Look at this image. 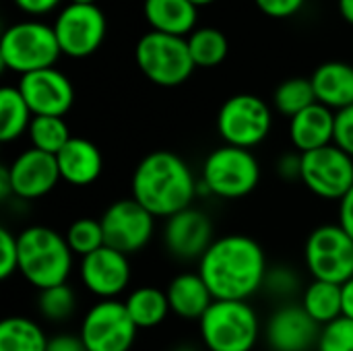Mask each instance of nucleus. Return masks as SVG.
<instances>
[{
    "mask_svg": "<svg viewBox=\"0 0 353 351\" xmlns=\"http://www.w3.org/2000/svg\"><path fill=\"white\" fill-rule=\"evenodd\" d=\"M269 265L263 246L244 234L215 238L199 261V275L215 300L248 302L263 290Z\"/></svg>",
    "mask_w": 353,
    "mask_h": 351,
    "instance_id": "1",
    "label": "nucleus"
},
{
    "mask_svg": "<svg viewBox=\"0 0 353 351\" xmlns=\"http://www.w3.org/2000/svg\"><path fill=\"white\" fill-rule=\"evenodd\" d=\"M130 190L132 199L155 219H170L192 207V201L199 194V182L180 155L172 151H153L134 168Z\"/></svg>",
    "mask_w": 353,
    "mask_h": 351,
    "instance_id": "2",
    "label": "nucleus"
},
{
    "mask_svg": "<svg viewBox=\"0 0 353 351\" xmlns=\"http://www.w3.org/2000/svg\"><path fill=\"white\" fill-rule=\"evenodd\" d=\"M19 273L35 290L64 285L72 273V250L64 238L52 228L29 225L17 234Z\"/></svg>",
    "mask_w": 353,
    "mask_h": 351,
    "instance_id": "3",
    "label": "nucleus"
},
{
    "mask_svg": "<svg viewBox=\"0 0 353 351\" xmlns=\"http://www.w3.org/2000/svg\"><path fill=\"white\" fill-rule=\"evenodd\" d=\"M199 333L209 351H254L261 321L248 302L215 300L199 321Z\"/></svg>",
    "mask_w": 353,
    "mask_h": 351,
    "instance_id": "4",
    "label": "nucleus"
},
{
    "mask_svg": "<svg viewBox=\"0 0 353 351\" xmlns=\"http://www.w3.org/2000/svg\"><path fill=\"white\" fill-rule=\"evenodd\" d=\"M261 182V166L252 151L223 145L211 151L201 170L199 192L236 201L248 197Z\"/></svg>",
    "mask_w": 353,
    "mask_h": 351,
    "instance_id": "5",
    "label": "nucleus"
},
{
    "mask_svg": "<svg viewBox=\"0 0 353 351\" xmlns=\"http://www.w3.org/2000/svg\"><path fill=\"white\" fill-rule=\"evenodd\" d=\"M60 46L50 25L39 21H21L10 25L0 39V64L17 74H29L54 68Z\"/></svg>",
    "mask_w": 353,
    "mask_h": 351,
    "instance_id": "6",
    "label": "nucleus"
},
{
    "mask_svg": "<svg viewBox=\"0 0 353 351\" xmlns=\"http://www.w3.org/2000/svg\"><path fill=\"white\" fill-rule=\"evenodd\" d=\"M134 60L141 72L159 87H178L196 68L188 41L178 35L159 31L145 33L134 48Z\"/></svg>",
    "mask_w": 353,
    "mask_h": 351,
    "instance_id": "7",
    "label": "nucleus"
},
{
    "mask_svg": "<svg viewBox=\"0 0 353 351\" xmlns=\"http://www.w3.org/2000/svg\"><path fill=\"white\" fill-rule=\"evenodd\" d=\"M304 265L312 279L343 285L353 277V238L339 223L319 225L306 238Z\"/></svg>",
    "mask_w": 353,
    "mask_h": 351,
    "instance_id": "8",
    "label": "nucleus"
},
{
    "mask_svg": "<svg viewBox=\"0 0 353 351\" xmlns=\"http://www.w3.org/2000/svg\"><path fill=\"white\" fill-rule=\"evenodd\" d=\"M271 126V108L252 93L232 95L217 112V132L232 147L254 149L269 137Z\"/></svg>",
    "mask_w": 353,
    "mask_h": 351,
    "instance_id": "9",
    "label": "nucleus"
},
{
    "mask_svg": "<svg viewBox=\"0 0 353 351\" xmlns=\"http://www.w3.org/2000/svg\"><path fill=\"white\" fill-rule=\"evenodd\" d=\"M137 333L124 302L99 300L85 312L79 337L87 351H130Z\"/></svg>",
    "mask_w": 353,
    "mask_h": 351,
    "instance_id": "10",
    "label": "nucleus"
},
{
    "mask_svg": "<svg viewBox=\"0 0 353 351\" xmlns=\"http://www.w3.org/2000/svg\"><path fill=\"white\" fill-rule=\"evenodd\" d=\"M300 182L319 199L341 201L353 188V157L335 143L302 153Z\"/></svg>",
    "mask_w": 353,
    "mask_h": 351,
    "instance_id": "11",
    "label": "nucleus"
},
{
    "mask_svg": "<svg viewBox=\"0 0 353 351\" xmlns=\"http://www.w3.org/2000/svg\"><path fill=\"white\" fill-rule=\"evenodd\" d=\"M105 246L130 257L141 252L155 234V217L132 197L112 203L99 217Z\"/></svg>",
    "mask_w": 353,
    "mask_h": 351,
    "instance_id": "12",
    "label": "nucleus"
},
{
    "mask_svg": "<svg viewBox=\"0 0 353 351\" xmlns=\"http://www.w3.org/2000/svg\"><path fill=\"white\" fill-rule=\"evenodd\" d=\"M105 27V17L97 4H68L52 25L60 52L70 58L91 56L103 43Z\"/></svg>",
    "mask_w": 353,
    "mask_h": 351,
    "instance_id": "13",
    "label": "nucleus"
},
{
    "mask_svg": "<svg viewBox=\"0 0 353 351\" xmlns=\"http://www.w3.org/2000/svg\"><path fill=\"white\" fill-rule=\"evenodd\" d=\"M79 275L83 285L99 300H116L130 283L132 267L126 254L101 246L87 254L79 263Z\"/></svg>",
    "mask_w": 353,
    "mask_h": 351,
    "instance_id": "14",
    "label": "nucleus"
},
{
    "mask_svg": "<svg viewBox=\"0 0 353 351\" xmlns=\"http://www.w3.org/2000/svg\"><path fill=\"white\" fill-rule=\"evenodd\" d=\"M17 89L33 116H66L74 101L72 83L58 68H43L19 79Z\"/></svg>",
    "mask_w": 353,
    "mask_h": 351,
    "instance_id": "15",
    "label": "nucleus"
},
{
    "mask_svg": "<svg viewBox=\"0 0 353 351\" xmlns=\"http://www.w3.org/2000/svg\"><path fill=\"white\" fill-rule=\"evenodd\" d=\"M6 168L12 197L21 201H37L50 194L60 182L56 155L37 151L33 147L21 151Z\"/></svg>",
    "mask_w": 353,
    "mask_h": 351,
    "instance_id": "16",
    "label": "nucleus"
},
{
    "mask_svg": "<svg viewBox=\"0 0 353 351\" xmlns=\"http://www.w3.org/2000/svg\"><path fill=\"white\" fill-rule=\"evenodd\" d=\"M213 242V223L199 209L190 207L165 219L163 244L178 261H201Z\"/></svg>",
    "mask_w": 353,
    "mask_h": 351,
    "instance_id": "17",
    "label": "nucleus"
},
{
    "mask_svg": "<svg viewBox=\"0 0 353 351\" xmlns=\"http://www.w3.org/2000/svg\"><path fill=\"white\" fill-rule=\"evenodd\" d=\"M321 327L300 304L279 306L265 325V341L273 351H310L316 348Z\"/></svg>",
    "mask_w": 353,
    "mask_h": 351,
    "instance_id": "18",
    "label": "nucleus"
},
{
    "mask_svg": "<svg viewBox=\"0 0 353 351\" xmlns=\"http://www.w3.org/2000/svg\"><path fill=\"white\" fill-rule=\"evenodd\" d=\"M56 163L60 180L77 188L91 186L103 172V157L99 147L83 137H72L56 155Z\"/></svg>",
    "mask_w": 353,
    "mask_h": 351,
    "instance_id": "19",
    "label": "nucleus"
},
{
    "mask_svg": "<svg viewBox=\"0 0 353 351\" xmlns=\"http://www.w3.org/2000/svg\"><path fill=\"white\" fill-rule=\"evenodd\" d=\"M335 114L323 103H314L290 118V141L298 153L316 151L335 141Z\"/></svg>",
    "mask_w": 353,
    "mask_h": 351,
    "instance_id": "20",
    "label": "nucleus"
},
{
    "mask_svg": "<svg viewBox=\"0 0 353 351\" xmlns=\"http://www.w3.org/2000/svg\"><path fill=\"white\" fill-rule=\"evenodd\" d=\"M312 87L316 101L333 112H341L353 106V66L331 60L321 64L312 77Z\"/></svg>",
    "mask_w": 353,
    "mask_h": 351,
    "instance_id": "21",
    "label": "nucleus"
},
{
    "mask_svg": "<svg viewBox=\"0 0 353 351\" xmlns=\"http://www.w3.org/2000/svg\"><path fill=\"white\" fill-rule=\"evenodd\" d=\"M172 314L184 321H201L209 306L215 302L211 290L199 273L176 275L165 290Z\"/></svg>",
    "mask_w": 353,
    "mask_h": 351,
    "instance_id": "22",
    "label": "nucleus"
},
{
    "mask_svg": "<svg viewBox=\"0 0 353 351\" xmlns=\"http://www.w3.org/2000/svg\"><path fill=\"white\" fill-rule=\"evenodd\" d=\"M143 12L151 31L178 37L190 35L199 19V6L190 0H145Z\"/></svg>",
    "mask_w": 353,
    "mask_h": 351,
    "instance_id": "23",
    "label": "nucleus"
},
{
    "mask_svg": "<svg viewBox=\"0 0 353 351\" xmlns=\"http://www.w3.org/2000/svg\"><path fill=\"white\" fill-rule=\"evenodd\" d=\"M124 306L128 310V317L137 325V329H155L172 312L165 292L153 285H143V288L132 290L126 296Z\"/></svg>",
    "mask_w": 353,
    "mask_h": 351,
    "instance_id": "24",
    "label": "nucleus"
},
{
    "mask_svg": "<svg viewBox=\"0 0 353 351\" xmlns=\"http://www.w3.org/2000/svg\"><path fill=\"white\" fill-rule=\"evenodd\" d=\"M300 306L306 310V314L319 327H325V325H329V323H333V321H337V319L343 317V308H341V285L312 279L304 288V292H302Z\"/></svg>",
    "mask_w": 353,
    "mask_h": 351,
    "instance_id": "25",
    "label": "nucleus"
},
{
    "mask_svg": "<svg viewBox=\"0 0 353 351\" xmlns=\"http://www.w3.org/2000/svg\"><path fill=\"white\" fill-rule=\"evenodd\" d=\"M43 329L27 317H6L0 323V351H48Z\"/></svg>",
    "mask_w": 353,
    "mask_h": 351,
    "instance_id": "26",
    "label": "nucleus"
},
{
    "mask_svg": "<svg viewBox=\"0 0 353 351\" xmlns=\"http://www.w3.org/2000/svg\"><path fill=\"white\" fill-rule=\"evenodd\" d=\"M33 114L17 87L0 89V141L12 143L31 126Z\"/></svg>",
    "mask_w": 353,
    "mask_h": 351,
    "instance_id": "27",
    "label": "nucleus"
},
{
    "mask_svg": "<svg viewBox=\"0 0 353 351\" xmlns=\"http://www.w3.org/2000/svg\"><path fill=\"white\" fill-rule=\"evenodd\" d=\"M186 41H188V50H190L194 66H201V68H213L221 64L230 50L228 37L215 27L194 29Z\"/></svg>",
    "mask_w": 353,
    "mask_h": 351,
    "instance_id": "28",
    "label": "nucleus"
},
{
    "mask_svg": "<svg viewBox=\"0 0 353 351\" xmlns=\"http://www.w3.org/2000/svg\"><path fill=\"white\" fill-rule=\"evenodd\" d=\"M27 137L33 149L50 155H58L60 149L72 139L70 128L62 116H33Z\"/></svg>",
    "mask_w": 353,
    "mask_h": 351,
    "instance_id": "29",
    "label": "nucleus"
},
{
    "mask_svg": "<svg viewBox=\"0 0 353 351\" xmlns=\"http://www.w3.org/2000/svg\"><path fill=\"white\" fill-rule=\"evenodd\" d=\"M273 103H275L277 112H281L288 118H294L296 114H300L306 108L316 103L312 81L310 79H302V77H294V79L283 81L275 89Z\"/></svg>",
    "mask_w": 353,
    "mask_h": 351,
    "instance_id": "30",
    "label": "nucleus"
},
{
    "mask_svg": "<svg viewBox=\"0 0 353 351\" xmlns=\"http://www.w3.org/2000/svg\"><path fill=\"white\" fill-rule=\"evenodd\" d=\"M70 250L74 257H87L95 250H99L101 246H105V236H103V228L99 219L93 217H79L77 221H72L64 234Z\"/></svg>",
    "mask_w": 353,
    "mask_h": 351,
    "instance_id": "31",
    "label": "nucleus"
},
{
    "mask_svg": "<svg viewBox=\"0 0 353 351\" xmlns=\"http://www.w3.org/2000/svg\"><path fill=\"white\" fill-rule=\"evenodd\" d=\"M74 306H77L74 292L66 283L50 288V290H41L37 298V310L50 323L68 321L74 312Z\"/></svg>",
    "mask_w": 353,
    "mask_h": 351,
    "instance_id": "32",
    "label": "nucleus"
},
{
    "mask_svg": "<svg viewBox=\"0 0 353 351\" xmlns=\"http://www.w3.org/2000/svg\"><path fill=\"white\" fill-rule=\"evenodd\" d=\"M263 290L273 296V298H279V300H292L294 296H298L302 290V279L300 275L290 269V267H273L267 271V277H265V285Z\"/></svg>",
    "mask_w": 353,
    "mask_h": 351,
    "instance_id": "33",
    "label": "nucleus"
},
{
    "mask_svg": "<svg viewBox=\"0 0 353 351\" xmlns=\"http://www.w3.org/2000/svg\"><path fill=\"white\" fill-rule=\"evenodd\" d=\"M316 351H353V321L337 319L325 327H321Z\"/></svg>",
    "mask_w": 353,
    "mask_h": 351,
    "instance_id": "34",
    "label": "nucleus"
},
{
    "mask_svg": "<svg viewBox=\"0 0 353 351\" xmlns=\"http://www.w3.org/2000/svg\"><path fill=\"white\" fill-rule=\"evenodd\" d=\"M19 273V244L17 236L2 228L0 230V279H8Z\"/></svg>",
    "mask_w": 353,
    "mask_h": 351,
    "instance_id": "35",
    "label": "nucleus"
},
{
    "mask_svg": "<svg viewBox=\"0 0 353 351\" xmlns=\"http://www.w3.org/2000/svg\"><path fill=\"white\" fill-rule=\"evenodd\" d=\"M339 149H343L353 157V106L335 114V141Z\"/></svg>",
    "mask_w": 353,
    "mask_h": 351,
    "instance_id": "36",
    "label": "nucleus"
},
{
    "mask_svg": "<svg viewBox=\"0 0 353 351\" xmlns=\"http://www.w3.org/2000/svg\"><path fill=\"white\" fill-rule=\"evenodd\" d=\"M306 0H254L259 10L273 19H288L302 10Z\"/></svg>",
    "mask_w": 353,
    "mask_h": 351,
    "instance_id": "37",
    "label": "nucleus"
},
{
    "mask_svg": "<svg viewBox=\"0 0 353 351\" xmlns=\"http://www.w3.org/2000/svg\"><path fill=\"white\" fill-rule=\"evenodd\" d=\"M277 174L288 182L300 180V176H302V153L296 151V153L281 155L277 161Z\"/></svg>",
    "mask_w": 353,
    "mask_h": 351,
    "instance_id": "38",
    "label": "nucleus"
},
{
    "mask_svg": "<svg viewBox=\"0 0 353 351\" xmlns=\"http://www.w3.org/2000/svg\"><path fill=\"white\" fill-rule=\"evenodd\" d=\"M23 12L31 14V17H41L48 14L50 10H54L62 0H12Z\"/></svg>",
    "mask_w": 353,
    "mask_h": 351,
    "instance_id": "39",
    "label": "nucleus"
},
{
    "mask_svg": "<svg viewBox=\"0 0 353 351\" xmlns=\"http://www.w3.org/2000/svg\"><path fill=\"white\" fill-rule=\"evenodd\" d=\"M48 351H87L83 339L79 335H56V337H50V343H48Z\"/></svg>",
    "mask_w": 353,
    "mask_h": 351,
    "instance_id": "40",
    "label": "nucleus"
},
{
    "mask_svg": "<svg viewBox=\"0 0 353 351\" xmlns=\"http://www.w3.org/2000/svg\"><path fill=\"white\" fill-rule=\"evenodd\" d=\"M353 238V188L339 201V221H337Z\"/></svg>",
    "mask_w": 353,
    "mask_h": 351,
    "instance_id": "41",
    "label": "nucleus"
},
{
    "mask_svg": "<svg viewBox=\"0 0 353 351\" xmlns=\"http://www.w3.org/2000/svg\"><path fill=\"white\" fill-rule=\"evenodd\" d=\"M341 308L343 317L353 321V277L341 285Z\"/></svg>",
    "mask_w": 353,
    "mask_h": 351,
    "instance_id": "42",
    "label": "nucleus"
},
{
    "mask_svg": "<svg viewBox=\"0 0 353 351\" xmlns=\"http://www.w3.org/2000/svg\"><path fill=\"white\" fill-rule=\"evenodd\" d=\"M0 197L6 201L8 197H12V188H10V178H8V168L2 166L0 168Z\"/></svg>",
    "mask_w": 353,
    "mask_h": 351,
    "instance_id": "43",
    "label": "nucleus"
},
{
    "mask_svg": "<svg viewBox=\"0 0 353 351\" xmlns=\"http://www.w3.org/2000/svg\"><path fill=\"white\" fill-rule=\"evenodd\" d=\"M337 8H339V14L353 25V0H337Z\"/></svg>",
    "mask_w": 353,
    "mask_h": 351,
    "instance_id": "44",
    "label": "nucleus"
},
{
    "mask_svg": "<svg viewBox=\"0 0 353 351\" xmlns=\"http://www.w3.org/2000/svg\"><path fill=\"white\" fill-rule=\"evenodd\" d=\"M194 6H207V4H211V2H215V0H190Z\"/></svg>",
    "mask_w": 353,
    "mask_h": 351,
    "instance_id": "45",
    "label": "nucleus"
},
{
    "mask_svg": "<svg viewBox=\"0 0 353 351\" xmlns=\"http://www.w3.org/2000/svg\"><path fill=\"white\" fill-rule=\"evenodd\" d=\"M97 0H70V4H95Z\"/></svg>",
    "mask_w": 353,
    "mask_h": 351,
    "instance_id": "46",
    "label": "nucleus"
},
{
    "mask_svg": "<svg viewBox=\"0 0 353 351\" xmlns=\"http://www.w3.org/2000/svg\"><path fill=\"white\" fill-rule=\"evenodd\" d=\"M174 351H199V350H194V348H190V345H182V348H176Z\"/></svg>",
    "mask_w": 353,
    "mask_h": 351,
    "instance_id": "47",
    "label": "nucleus"
},
{
    "mask_svg": "<svg viewBox=\"0 0 353 351\" xmlns=\"http://www.w3.org/2000/svg\"><path fill=\"white\" fill-rule=\"evenodd\" d=\"M254 351H273V350H269V348H267V350H254Z\"/></svg>",
    "mask_w": 353,
    "mask_h": 351,
    "instance_id": "48",
    "label": "nucleus"
}]
</instances>
